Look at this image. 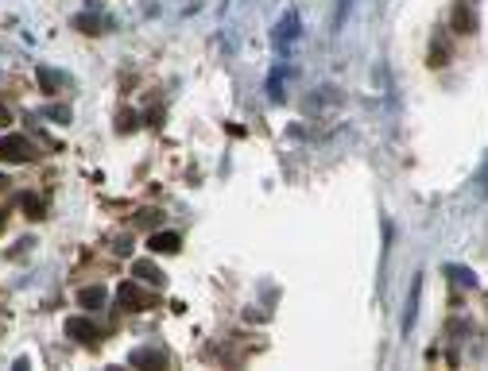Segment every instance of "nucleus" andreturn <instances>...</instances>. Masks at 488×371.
<instances>
[{
	"instance_id": "obj_15",
	"label": "nucleus",
	"mask_w": 488,
	"mask_h": 371,
	"mask_svg": "<svg viewBox=\"0 0 488 371\" xmlns=\"http://www.w3.org/2000/svg\"><path fill=\"white\" fill-rule=\"evenodd\" d=\"M268 97H271V101H283V70L268 78Z\"/></svg>"
},
{
	"instance_id": "obj_19",
	"label": "nucleus",
	"mask_w": 488,
	"mask_h": 371,
	"mask_svg": "<svg viewBox=\"0 0 488 371\" xmlns=\"http://www.w3.org/2000/svg\"><path fill=\"white\" fill-rule=\"evenodd\" d=\"M0 124H12V117H8V109L0 105Z\"/></svg>"
},
{
	"instance_id": "obj_12",
	"label": "nucleus",
	"mask_w": 488,
	"mask_h": 371,
	"mask_svg": "<svg viewBox=\"0 0 488 371\" xmlns=\"http://www.w3.org/2000/svg\"><path fill=\"white\" fill-rule=\"evenodd\" d=\"M446 275H450L453 283H461V286H477V278H473V271H469V267H453V263H450Z\"/></svg>"
},
{
	"instance_id": "obj_10",
	"label": "nucleus",
	"mask_w": 488,
	"mask_h": 371,
	"mask_svg": "<svg viewBox=\"0 0 488 371\" xmlns=\"http://www.w3.org/2000/svg\"><path fill=\"white\" fill-rule=\"evenodd\" d=\"M35 78H39V89H43V93H59V81H62V78L51 70V66H39Z\"/></svg>"
},
{
	"instance_id": "obj_3",
	"label": "nucleus",
	"mask_w": 488,
	"mask_h": 371,
	"mask_svg": "<svg viewBox=\"0 0 488 371\" xmlns=\"http://www.w3.org/2000/svg\"><path fill=\"white\" fill-rule=\"evenodd\" d=\"M419 298H423V275H415L411 283V294H407V306H403V336L415 329V317H419Z\"/></svg>"
},
{
	"instance_id": "obj_11",
	"label": "nucleus",
	"mask_w": 488,
	"mask_h": 371,
	"mask_svg": "<svg viewBox=\"0 0 488 371\" xmlns=\"http://www.w3.org/2000/svg\"><path fill=\"white\" fill-rule=\"evenodd\" d=\"M353 4H357V0H337V8H334V20H329V28H334V35L345 28V20H349Z\"/></svg>"
},
{
	"instance_id": "obj_6",
	"label": "nucleus",
	"mask_w": 488,
	"mask_h": 371,
	"mask_svg": "<svg viewBox=\"0 0 488 371\" xmlns=\"http://www.w3.org/2000/svg\"><path fill=\"white\" fill-rule=\"evenodd\" d=\"M132 275H136V283H152V286H167V275H163L159 267H155L152 259H136L132 263Z\"/></svg>"
},
{
	"instance_id": "obj_18",
	"label": "nucleus",
	"mask_w": 488,
	"mask_h": 371,
	"mask_svg": "<svg viewBox=\"0 0 488 371\" xmlns=\"http://www.w3.org/2000/svg\"><path fill=\"white\" fill-rule=\"evenodd\" d=\"M113 247H117V255H132V244H128V240H117Z\"/></svg>"
},
{
	"instance_id": "obj_8",
	"label": "nucleus",
	"mask_w": 488,
	"mask_h": 371,
	"mask_svg": "<svg viewBox=\"0 0 488 371\" xmlns=\"http://www.w3.org/2000/svg\"><path fill=\"white\" fill-rule=\"evenodd\" d=\"M178 244H183V236L178 232H152V240H147V247H152V252H178Z\"/></svg>"
},
{
	"instance_id": "obj_14",
	"label": "nucleus",
	"mask_w": 488,
	"mask_h": 371,
	"mask_svg": "<svg viewBox=\"0 0 488 371\" xmlns=\"http://www.w3.org/2000/svg\"><path fill=\"white\" fill-rule=\"evenodd\" d=\"M23 213H28V217H31V220H39V217H47V213H43V201H39V197H35V194H28V197H23Z\"/></svg>"
},
{
	"instance_id": "obj_16",
	"label": "nucleus",
	"mask_w": 488,
	"mask_h": 371,
	"mask_svg": "<svg viewBox=\"0 0 488 371\" xmlns=\"http://www.w3.org/2000/svg\"><path fill=\"white\" fill-rule=\"evenodd\" d=\"M453 23H458V31H477V28H473V12H469V8H465V12H461V8H458V16H453Z\"/></svg>"
},
{
	"instance_id": "obj_2",
	"label": "nucleus",
	"mask_w": 488,
	"mask_h": 371,
	"mask_svg": "<svg viewBox=\"0 0 488 371\" xmlns=\"http://www.w3.org/2000/svg\"><path fill=\"white\" fill-rule=\"evenodd\" d=\"M62 329H66V336L78 344H97V325L89 317H66Z\"/></svg>"
},
{
	"instance_id": "obj_7",
	"label": "nucleus",
	"mask_w": 488,
	"mask_h": 371,
	"mask_svg": "<svg viewBox=\"0 0 488 371\" xmlns=\"http://www.w3.org/2000/svg\"><path fill=\"white\" fill-rule=\"evenodd\" d=\"M132 367H167V356H163L159 348H136L128 356Z\"/></svg>"
},
{
	"instance_id": "obj_21",
	"label": "nucleus",
	"mask_w": 488,
	"mask_h": 371,
	"mask_svg": "<svg viewBox=\"0 0 488 371\" xmlns=\"http://www.w3.org/2000/svg\"><path fill=\"white\" fill-rule=\"evenodd\" d=\"M0 228H4V213H0Z\"/></svg>"
},
{
	"instance_id": "obj_1",
	"label": "nucleus",
	"mask_w": 488,
	"mask_h": 371,
	"mask_svg": "<svg viewBox=\"0 0 488 371\" xmlns=\"http://www.w3.org/2000/svg\"><path fill=\"white\" fill-rule=\"evenodd\" d=\"M31 139L28 136H0V163H28L31 159Z\"/></svg>"
},
{
	"instance_id": "obj_13",
	"label": "nucleus",
	"mask_w": 488,
	"mask_h": 371,
	"mask_svg": "<svg viewBox=\"0 0 488 371\" xmlns=\"http://www.w3.org/2000/svg\"><path fill=\"white\" fill-rule=\"evenodd\" d=\"M43 117L55 120V124H70V109H66V105H47Z\"/></svg>"
},
{
	"instance_id": "obj_20",
	"label": "nucleus",
	"mask_w": 488,
	"mask_h": 371,
	"mask_svg": "<svg viewBox=\"0 0 488 371\" xmlns=\"http://www.w3.org/2000/svg\"><path fill=\"white\" fill-rule=\"evenodd\" d=\"M4 186H8V178H4V175H0V189H4Z\"/></svg>"
},
{
	"instance_id": "obj_17",
	"label": "nucleus",
	"mask_w": 488,
	"mask_h": 371,
	"mask_svg": "<svg viewBox=\"0 0 488 371\" xmlns=\"http://www.w3.org/2000/svg\"><path fill=\"white\" fill-rule=\"evenodd\" d=\"M78 31H97V16H78Z\"/></svg>"
},
{
	"instance_id": "obj_5",
	"label": "nucleus",
	"mask_w": 488,
	"mask_h": 371,
	"mask_svg": "<svg viewBox=\"0 0 488 371\" xmlns=\"http://www.w3.org/2000/svg\"><path fill=\"white\" fill-rule=\"evenodd\" d=\"M299 31H302V28H299V12L291 8V12L279 20V28H276V47H291L295 39H299Z\"/></svg>"
},
{
	"instance_id": "obj_4",
	"label": "nucleus",
	"mask_w": 488,
	"mask_h": 371,
	"mask_svg": "<svg viewBox=\"0 0 488 371\" xmlns=\"http://www.w3.org/2000/svg\"><path fill=\"white\" fill-rule=\"evenodd\" d=\"M117 302L128 313H140V310H147V294L140 290L136 283H120V290H117Z\"/></svg>"
},
{
	"instance_id": "obj_9",
	"label": "nucleus",
	"mask_w": 488,
	"mask_h": 371,
	"mask_svg": "<svg viewBox=\"0 0 488 371\" xmlns=\"http://www.w3.org/2000/svg\"><path fill=\"white\" fill-rule=\"evenodd\" d=\"M105 298H109V290H105V286H86V290L78 294V302H81L86 310H101Z\"/></svg>"
}]
</instances>
